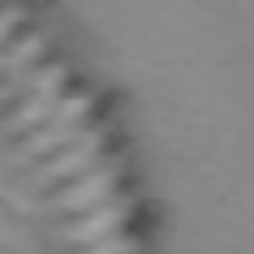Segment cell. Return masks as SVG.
<instances>
[{"mask_svg": "<svg viewBox=\"0 0 254 254\" xmlns=\"http://www.w3.org/2000/svg\"><path fill=\"white\" fill-rule=\"evenodd\" d=\"M108 134H112L108 125H95V129H86L78 142H69V147H65V155H61V160H48L39 173H30L22 186H26V190H43V186H52V181H65V177H73V173H86V168H95V160H99V147L108 142Z\"/></svg>", "mask_w": 254, "mask_h": 254, "instance_id": "obj_1", "label": "cell"}, {"mask_svg": "<svg viewBox=\"0 0 254 254\" xmlns=\"http://www.w3.org/2000/svg\"><path fill=\"white\" fill-rule=\"evenodd\" d=\"M61 86H65V65L43 69L39 82H35V91L26 95V104H17V112H9L0 129H4V134H26V129L43 125V121H48V112L61 104Z\"/></svg>", "mask_w": 254, "mask_h": 254, "instance_id": "obj_2", "label": "cell"}, {"mask_svg": "<svg viewBox=\"0 0 254 254\" xmlns=\"http://www.w3.org/2000/svg\"><path fill=\"white\" fill-rule=\"evenodd\" d=\"M121 173H125V155H112L104 168H91L86 181H78L73 190H65V194L52 198L48 207H52V211H82V207H91V202H104L108 190H112V181H117Z\"/></svg>", "mask_w": 254, "mask_h": 254, "instance_id": "obj_3", "label": "cell"}, {"mask_svg": "<svg viewBox=\"0 0 254 254\" xmlns=\"http://www.w3.org/2000/svg\"><path fill=\"white\" fill-rule=\"evenodd\" d=\"M82 134H86L82 121H69V125H43L39 134L30 138V142H22L4 164H30V160H39V155H48V151H61V147H69V142H78Z\"/></svg>", "mask_w": 254, "mask_h": 254, "instance_id": "obj_4", "label": "cell"}, {"mask_svg": "<svg viewBox=\"0 0 254 254\" xmlns=\"http://www.w3.org/2000/svg\"><path fill=\"white\" fill-rule=\"evenodd\" d=\"M125 220H129V198L112 202V207L86 215V220H78V224H69V228H61L56 237L61 241H104V237H112V228L125 224Z\"/></svg>", "mask_w": 254, "mask_h": 254, "instance_id": "obj_5", "label": "cell"}, {"mask_svg": "<svg viewBox=\"0 0 254 254\" xmlns=\"http://www.w3.org/2000/svg\"><path fill=\"white\" fill-rule=\"evenodd\" d=\"M39 52H43V35H26L22 43H13V48L0 52V73H4V69H22L26 61H35Z\"/></svg>", "mask_w": 254, "mask_h": 254, "instance_id": "obj_6", "label": "cell"}, {"mask_svg": "<svg viewBox=\"0 0 254 254\" xmlns=\"http://www.w3.org/2000/svg\"><path fill=\"white\" fill-rule=\"evenodd\" d=\"M86 254H138V241H129V237H104L95 250H86Z\"/></svg>", "mask_w": 254, "mask_h": 254, "instance_id": "obj_7", "label": "cell"}, {"mask_svg": "<svg viewBox=\"0 0 254 254\" xmlns=\"http://www.w3.org/2000/svg\"><path fill=\"white\" fill-rule=\"evenodd\" d=\"M17 22H22V9H17V4H9V9H0V43H4V35H9V30H13Z\"/></svg>", "mask_w": 254, "mask_h": 254, "instance_id": "obj_8", "label": "cell"}]
</instances>
